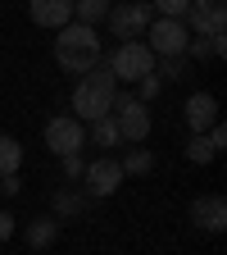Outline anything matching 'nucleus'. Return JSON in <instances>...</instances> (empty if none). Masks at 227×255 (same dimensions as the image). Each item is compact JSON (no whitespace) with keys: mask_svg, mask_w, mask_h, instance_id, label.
I'll return each mask as SVG.
<instances>
[{"mask_svg":"<svg viewBox=\"0 0 227 255\" xmlns=\"http://www.w3.org/2000/svg\"><path fill=\"white\" fill-rule=\"evenodd\" d=\"M55 64L64 73H91L100 64V37L95 27H82V23H69L55 32Z\"/></svg>","mask_w":227,"mask_h":255,"instance_id":"f257e3e1","label":"nucleus"},{"mask_svg":"<svg viewBox=\"0 0 227 255\" xmlns=\"http://www.w3.org/2000/svg\"><path fill=\"white\" fill-rule=\"evenodd\" d=\"M114 96H118L114 73L95 64V69L82 73V82L73 87V119H77V123H86V119H91V123H95V119H105V114L114 110Z\"/></svg>","mask_w":227,"mask_h":255,"instance_id":"f03ea898","label":"nucleus"},{"mask_svg":"<svg viewBox=\"0 0 227 255\" xmlns=\"http://www.w3.org/2000/svg\"><path fill=\"white\" fill-rule=\"evenodd\" d=\"M105 23H109V32H114L118 41H137V37H146V27L154 23V9H150V0H123V5H109Z\"/></svg>","mask_w":227,"mask_h":255,"instance_id":"7ed1b4c3","label":"nucleus"},{"mask_svg":"<svg viewBox=\"0 0 227 255\" xmlns=\"http://www.w3.org/2000/svg\"><path fill=\"white\" fill-rule=\"evenodd\" d=\"M105 69L114 73V82H141L146 73H154V55L146 50V41H118Z\"/></svg>","mask_w":227,"mask_h":255,"instance_id":"20e7f679","label":"nucleus"},{"mask_svg":"<svg viewBox=\"0 0 227 255\" xmlns=\"http://www.w3.org/2000/svg\"><path fill=\"white\" fill-rule=\"evenodd\" d=\"M146 50L150 55H159V59H182L186 55V41H191V32H186V23L182 18H154L150 27H146Z\"/></svg>","mask_w":227,"mask_h":255,"instance_id":"39448f33","label":"nucleus"},{"mask_svg":"<svg viewBox=\"0 0 227 255\" xmlns=\"http://www.w3.org/2000/svg\"><path fill=\"white\" fill-rule=\"evenodd\" d=\"M114 123H118V132L123 141H146L150 137V110L146 101H137V96H114Z\"/></svg>","mask_w":227,"mask_h":255,"instance_id":"423d86ee","label":"nucleus"},{"mask_svg":"<svg viewBox=\"0 0 227 255\" xmlns=\"http://www.w3.org/2000/svg\"><path fill=\"white\" fill-rule=\"evenodd\" d=\"M186 32H196V37H223L227 27V0H191L186 5Z\"/></svg>","mask_w":227,"mask_h":255,"instance_id":"0eeeda50","label":"nucleus"},{"mask_svg":"<svg viewBox=\"0 0 227 255\" xmlns=\"http://www.w3.org/2000/svg\"><path fill=\"white\" fill-rule=\"evenodd\" d=\"M46 146H50L55 155H77V150L86 146V128H82L73 114H59V119L46 123Z\"/></svg>","mask_w":227,"mask_h":255,"instance_id":"6e6552de","label":"nucleus"},{"mask_svg":"<svg viewBox=\"0 0 227 255\" xmlns=\"http://www.w3.org/2000/svg\"><path fill=\"white\" fill-rule=\"evenodd\" d=\"M118 182H123V169H118V159H95V164H86V173H82V196H114L118 191Z\"/></svg>","mask_w":227,"mask_h":255,"instance_id":"1a4fd4ad","label":"nucleus"},{"mask_svg":"<svg viewBox=\"0 0 227 255\" xmlns=\"http://www.w3.org/2000/svg\"><path fill=\"white\" fill-rule=\"evenodd\" d=\"M27 14L37 27H69L73 23V0H27Z\"/></svg>","mask_w":227,"mask_h":255,"instance_id":"9d476101","label":"nucleus"},{"mask_svg":"<svg viewBox=\"0 0 227 255\" xmlns=\"http://www.w3.org/2000/svg\"><path fill=\"white\" fill-rule=\"evenodd\" d=\"M191 219H196V228H205V233H223L227 228V201L223 196H200L191 205Z\"/></svg>","mask_w":227,"mask_h":255,"instance_id":"9b49d317","label":"nucleus"},{"mask_svg":"<svg viewBox=\"0 0 227 255\" xmlns=\"http://www.w3.org/2000/svg\"><path fill=\"white\" fill-rule=\"evenodd\" d=\"M186 123H191V132H209V128L218 123V101L209 91L186 96Z\"/></svg>","mask_w":227,"mask_h":255,"instance_id":"f8f14e48","label":"nucleus"},{"mask_svg":"<svg viewBox=\"0 0 227 255\" xmlns=\"http://www.w3.org/2000/svg\"><path fill=\"white\" fill-rule=\"evenodd\" d=\"M105 14H109V0H73V18L82 27H95Z\"/></svg>","mask_w":227,"mask_h":255,"instance_id":"ddd939ff","label":"nucleus"},{"mask_svg":"<svg viewBox=\"0 0 227 255\" xmlns=\"http://www.w3.org/2000/svg\"><path fill=\"white\" fill-rule=\"evenodd\" d=\"M18 164H23V146H18L14 137H5V132H0V178L18 173Z\"/></svg>","mask_w":227,"mask_h":255,"instance_id":"4468645a","label":"nucleus"},{"mask_svg":"<svg viewBox=\"0 0 227 255\" xmlns=\"http://www.w3.org/2000/svg\"><path fill=\"white\" fill-rule=\"evenodd\" d=\"M91 137H95V146H118V141H123V132H118V123H114V114H105V119H95V123H91Z\"/></svg>","mask_w":227,"mask_h":255,"instance_id":"2eb2a0df","label":"nucleus"},{"mask_svg":"<svg viewBox=\"0 0 227 255\" xmlns=\"http://www.w3.org/2000/svg\"><path fill=\"white\" fill-rule=\"evenodd\" d=\"M186 50L196 55V59H209V55H223L227 50V37H191Z\"/></svg>","mask_w":227,"mask_h":255,"instance_id":"dca6fc26","label":"nucleus"},{"mask_svg":"<svg viewBox=\"0 0 227 255\" xmlns=\"http://www.w3.org/2000/svg\"><path fill=\"white\" fill-rule=\"evenodd\" d=\"M55 237H59V219H37V223L27 228V242H32V246H50Z\"/></svg>","mask_w":227,"mask_h":255,"instance_id":"f3484780","label":"nucleus"},{"mask_svg":"<svg viewBox=\"0 0 227 255\" xmlns=\"http://www.w3.org/2000/svg\"><path fill=\"white\" fill-rule=\"evenodd\" d=\"M214 155H218V150H214V141H209L205 132H196V137L186 141V159H191V164H209Z\"/></svg>","mask_w":227,"mask_h":255,"instance_id":"a211bd4d","label":"nucleus"},{"mask_svg":"<svg viewBox=\"0 0 227 255\" xmlns=\"http://www.w3.org/2000/svg\"><path fill=\"white\" fill-rule=\"evenodd\" d=\"M150 164H154L150 150H132V155H127V164H118V169H123V178H127V173H150Z\"/></svg>","mask_w":227,"mask_h":255,"instance_id":"6ab92c4d","label":"nucleus"},{"mask_svg":"<svg viewBox=\"0 0 227 255\" xmlns=\"http://www.w3.org/2000/svg\"><path fill=\"white\" fill-rule=\"evenodd\" d=\"M186 5L191 0H150V9H159L164 18H186Z\"/></svg>","mask_w":227,"mask_h":255,"instance_id":"aec40b11","label":"nucleus"},{"mask_svg":"<svg viewBox=\"0 0 227 255\" xmlns=\"http://www.w3.org/2000/svg\"><path fill=\"white\" fill-rule=\"evenodd\" d=\"M82 201L86 196H77V191H59V196H55V214H77Z\"/></svg>","mask_w":227,"mask_h":255,"instance_id":"412c9836","label":"nucleus"},{"mask_svg":"<svg viewBox=\"0 0 227 255\" xmlns=\"http://www.w3.org/2000/svg\"><path fill=\"white\" fill-rule=\"evenodd\" d=\"M64 173H69V178H82V173H86L82 155H64Z\"/></svg>","mask_w":227,"mask_h":255,"instance_id":"4be33fe9","label":"nucleus"},{"mask_svg":"<svg viewBox=\"0 0 227 255\" xmlns=\"http://www.w3.org/2000/svg\"><path fill=\"white\" fill-rule=\"evenodd\" d=\"M154 91H159V73H146V78H141V96H137V101H150Z\"/></svg>","mask_w":227,"mask_h":255,"instance_id":"5701e85b","label":"nucleus"},{"mask_svg":"<svg viewBox=\"0 0 227 255\" xmlns=\"http://www.w3.org/2000/svg\"><path fill=\"white\" fill-rule=\"evenodd\" d=\"M164 78H186V64L182 59H164Z\"/></svg>","mask_w":227,"mask_h":255,"instance_id":"b1692460","label":"nucleus"},{"mask_svg":"<svg viewBox=\"0 0 227 255\" xmlns=\"http://www.w3.org/2000/svg\"><path fill=\"white\" fill-rule=\"evenodd\" d=\"M9 237H14V219L0 210V242H9Z\"/></svg>","mask_w":227,"mask_h":255,"instance_id":"393cba45","label":"nucleus"}]
</instances>
